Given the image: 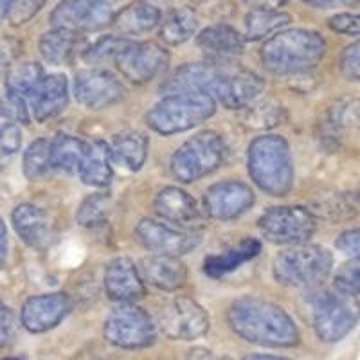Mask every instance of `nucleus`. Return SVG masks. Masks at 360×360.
<instances>
[{"instance_id":"nucleus-1","label":"nucleus","mask_w":360,"mask_h":360,"mask_svg":"<svg viewBox=\"0 0 360 360\" xmlns=\"http://www.w3.org/2000/svg\"><path fill=\"white\" fill-rule=\"evenodd\" d=\"M229 326L243 340L265 348H292L299 344L294 319L278 304L258 297L236 299L227 311Z\"/></svg>"},{"instance_id":"nucleus-2","label":"nucleus","mask_w":360,"mask_h":360,"mask_svg":"<svg viewBox=\"0 0 360 360\" xmlns=\"http://www.w3.org/2000/svg\"><path fill=\"white\" fill-rule=\"evenodd\" d=\"M324 54L326 41L310 29L279 31L266 40L259 51L263 67L278 76L308 72L319 65Z\"/></svg>"},{"instance_id":"nucleus-3","label":"nucleus","mask_w":360,"mask_h":360,"mask_svg":"<svg viewBox=\"0 0 360 360\" xmlns=\"http://www.w3.org/2000/svg\"><path fill=\"white\" fill-rule=\"evenodd\" d=\"M249 175L262 191L285 197L294 186L290 146L281 135H262L249 146Z\"/></svg>"},{"instance_id":"nucleus-4","label":"nucleus","mask_w":360,"mask_h":360,"mask_svg":"<svg viewBox=\"0 0 360 360\" xmlns=\"http://www.w3.org/2000/svg\"><path fill=\"white\" fill-rule=\"evenodd\" d=\"M333 254L326 247L299 243L281 250L272 262L276 281L292 288H314L330 276Z\"/></svg>"},{"instance_id":"nucleus-5","label":"nucleus","mask_w":360,"mask_h":360,"mask_svg":"<svg viewBox=\"0 0 360 360\" xmlns=\"http://www.w3.org/2000/svg\"><path fill=\"white\" fill-rule=\"evenodd\" d=\"M217 112L213 96L191 92V94L164 96L146 114L148 127L160 135H175L205 123Z\"/></svg>"},{"instance_id":"nucleus-6","label":"nucleus","mask_w":360,"mask_h":360,"mask_svg":"<svg viewBox=\"0 0 360 360\" xmlns=\"http://www.w3.org/2000/svg\"><path fill=\"white\" fill-rule=\"evenodd\" d=\"M225 144L217 131H200L173 153L169 168L173 176L184 184L197 182L220 168Z\"/></svg>"},{"instance_id":"nucleus-7","label":"nucleus","mask_w":360,"mask_h":360,"mask_svg":"<svg viewBox=\"0 0 360 360\" xmlns=\"http://www.w3.org/2000/svg\"><path fill=\"white\" fill-rule=\"evenodd\" d=\"M258 227L266 242L278 245L307 243L317 229V220L310 209L301 205H279L259 217Z\"/></svg>"},{"instance_id":"nucleus-8","label":"nucleus","mask_w":360,"mask_h":360,"mask_svg":"<svg viewBox=\"0 0 360 360\" xmlns=\"http://www.w3.org/2000/svg\"><path fill=\"white\" fill-rule=\"evenodd\" d=\"M105 339L115 348L143 349L157 339L152 317L135 304H121L108 315L105 323Z\"/></svg>"},{"instance_id":"nucleus-9","label":"nucleus","mask_w":360,"mask_h":360,"mask_svg":"<svg viewBox=\"0 0 360 360\" xmlns=\"http://www.w3.org/2000/svg\"><path fill=\"white\" fill-rule=\"evenodd\" d=\"M159 328L172 340H195L211 328L207 311L189 297H175L159 314Z\"/></svg>"},{"instance_id":"nucleus-10","label":"nucleus","mask_w":360,"mask_h":360,"mask_svg":"<svg viewBox=\"0 0 360 360\" xmlns=\"http://www.w3.org/2000/svg\"><path fill=\"white\" fill-rule=\"evenodd\" d=\"M114 9L98 0H62L51 13L53 29L67 33H90L107 27L114 20Z\"/></svg>"},{"instance_id":"nucleus-11","label":"nucleus","mask_w":360,"mask_h":360,"mask_svg":"<svg viewBox=\"0 0 360 360\" xmlns=\"http://www.w3.org/2000/svg\"><path fill=\"white\" fill-rule=\"evenodd\" d=\"M169 53L157 41L128 44L115 58V67L123 78L135 85H144L168 69Z\"/></svg>"},{"instance_id":"nucleus-12","label":"nucleus","mask_w":360,"mask_h":360,"mask_svg":"<svg viewBox=\"0 0 360 360\" xmlns=\"http://www.w3.org/2000/svg\"><path fill=\"white\" fill-rule=\"evenodd\" d=\"M311 317L315 332L324 342H339L356 324L355 311L332 292H321L311 299Z\"/></svg>"},{"instance_id":"nucleus-13","label":"nucleus","mask_w":360,"mask_h":360,"mask_svg":"<svg viewBox=\"0 0 360 360\" xmlns=\"http://www.w3.org/2000/svg\"><path fill=\"white\" fill-rule=\"evenodd\" d=\"M265 89L262 76L243 67L234 65L233 62L221 65L220 78L214 85L213 96L229 110L250 107Z\"/></svg>"},{"instance_id":"nucleus-14","label":"nucleus","mask_w":360,"mask_h":360,"mask_svg":"<svg viewBox=\"0 0 360 360\" xmlns=\"http://www.w3.org/2000/svg\"><path fill=\"white\" fill-rule=\"evenodd\" d=\"M127 89L114 74L105 69L79 70L74 78V98L89 110H103L119 103Z\"/></svg>"},{"instance_id":"nucleus-15","label":"nucleus","mask_w":360,"mask_h":360,"mask_svg":"<svg viewBox=\"0 0 360 360\" xmlns=\"http://www.w3.org/2000/svg\"><path fill=\"white\" fill-rule=\"evenodd\" d=\"M135 238L144 249L155 254H168V256H182L200 245L198 234L176 231L152 218H144L137 224Z\"/></svg>"},{"instance_id":"nucleus-16","label":"nucleus","mask_w":360,"mask_h":360,"mask_svg":"<svg viewBox=\"0 0 360 360\" xmlns=\"http://www.w3.org/2000/svg\"><path fill=\"white\" fill-rule=\"evenodd\" d=\"M256 202L252 188L240 180H224L205 191V213L214 220H234L249 211Z\"/></svg>"},{"instance_id":"nucleus-17","label":"nucleus","mask_w":360,"mask_h":360,"mask_svg":"<svg viewBox=\"0 0 360 360\" xmlns=\"http://www.w3.org/2000/svg\"><path fill=\"white\" fill-rule=\"evenodd\" d=\"M72 310V301L65 292H53L29 297L22 307V326L31 333H45L56 328Z\"/></svg>"},{"instance_id":"nucleus-18","label":"nucleus","mask_w":360,"mask_h":360,"mask_svg":"<svg viewBox=\"0 0 360 360\" xmlns=\"http://www.w3.org/2000/svg\"><path fill=\"white\" fill-rule=\"evenodd\" d=\"M103 283H105V292H107L108 299L117 301V303L131 304L134 301L146 295L139 269L127 256H119L108 263L105 269V276H103Z\"/></svg>"},{"instance_id":"nucleus-19","label":"nucleus","mask_w":360,"mask_h":360,"mask_svg":"<svg viewBox=\"0 0 360 360\" xmlns=\"http://www.w3.org/2000/svg\"><path fill=\"white\" fill-rule=\"evenodd\" d=\"M69 105V82L63 74H49L34 86L27 98V108L37 123L56 117Z\"/></svg>"},{"instance_id":"nucleus-20","label":"nucleus","mask_w":360,"mask_h":360,"mask_svg":"<svg viewBox=\"0 0 360 360\" xmlns=\"http://www.w3.org/2000/svg\"><path fill=\"white\" fill-rule=\"evenodd\" d=\"M221 65L224 63H188L182 65L164 79L162 90L164 94H191V92H202V94H213L214 85L220 78Z\"/></svg>"},{"instance_id":"nucleus-21","label":"nucleus","mask_w":360,"mask_h":360,"mask_svg":"<svg viewBox=\"0 0 360 360\" xmlns=\"http://www.w3.org/2000/svg\"><path fill=\"white\" fill-rule=\"evenodd\" d=\"M141 279L162 292H175L188 281V266L179 256L153 254L139 263Z\"/></svg>"},{"instance_id":"nucleus-22","label":"nucleus","mask_w":360,"mask_h":360,"mask_svg":"<svg viewBox=\"0 0 360 360\" xmlns=\"http://www.w3.org/2000/svg\"><path fill=\"white\" fill-rule=\"evenodd\" d=\"M198 49L207 56V62L229 63L245 49V40L229 24L205 27L197 37Z\"/></svg>"},{"instance_id":"nucleus-23","label":"nucleus","mask_w":360,"mask_h":360,"mask_svg":"<svg viewBox=\"0 0 360 360\" xmlns=\"http://www.w3.org/2000/svg\"><path fill=\"white\" fill-rule=\"evenodd\" d=\"M11 224L25 245L31 249L44 250L45 247H49L53 236L51 218L41 207L34 204L17 205L13 209Z\"/></svg>"},{"instance_id":"nucleus-24","label":"nucleus","mask_w":360,"mask_h":360,"mask_svg":"<svg viewBox=\"0 0 360 360\" xmlns=\"http://www.w3.org/2000/svg\"><path fill=\"white\" fill-rule=\"evenodd\" d=\"M153 209L164 220L179 225H195L200 220V211L195 198L184 189L168 186L157 193L153 200Z\"/></svg>"},{"instance_id":"nucleus-25","label":"nucleus","mask_w":360,"mask_h":360,"mask_svg":"<svg viewBox=\"0 0 360 360\" xmlns=\"http://www.w3.org/2000/svg\"><path fill=\"white\" fill-rule=\"evenodd\" d=\"M150 141L137 130L119 131L108 144L110 160L128 172H139L146 162Z\"/></svg>"},{"instance_id":"nucleus-26","label":"nucleus","mask_w":360,"mask_h":360,"mask_svg":"<svg viewBox=\"0 0 360 360\" xmlns=\"http://www.w3.org/2000/svg\"><path fill=\"white\" fill-rule=\"evenodd\" d=\"M162 20V13L155 4L148 0H135L127 8L121 9L117 15H114V27L121 34L128 37H139V34L150 33Z\"/></svg>"},{"instance_id":"nucleus-27","label":"nucleus","mask_w":360,"mask_h":360,"mask_svg":"<svg viewBox=\"0 0 360 360\" xmlns=\"http://www.w3.org/2000/svg\"><path fill=\"white\" fill-rule=\"evenodd\" d=\"M259 250H262L259 240H256V238H245L238 245L231 247V249L224 250L220 254H214V256H209L204 263L205 274L214 279L221 278V276L236 270L238 266H242L243 263L256 258Z\"/></svg>"},{"instance_id":"nucleus-28","label":"nucleus","mask_w":360,"mask_h":360,"mask_svg":"<svg viewBox=\"0 0 360 360\" xmlns=\"http://www.w3.org/2000/svg\"><path fill=\"white\" fill-rule=\"evenodd\" d=\"M78 175L83 184L92 188H105L112 180V160L108 144L105 141H96L89 144Z\"/></svg>"},{"instance_id":"nucleus-29","label":"nucleus","mask_w":360,"mask_h":360,"mask_svg":"<svg viewBox=\"0 0 360 360\" xmlns=\"http://www.w3.org/2000/svg\"><path fill=\"white\" fill-rule=\"evenodd\" d=\"M89 150V143L76 135L58 134L49 144L51 166L53 169H60L65 173H78L85 153Z\"/></svg>"},{"instance_id":"nucleus-30","label":"nucleus","mask_w":360,"mask_h":360,"mask_svg":"<svg viewBox=\"0 0 360 360\" xmlns=\"http://www.w3.org/2000/svg\"><path fill=\"white\" fill-rule=\"evenodd\" d=\"M79 45V34L53 29L40 38L38 49L41 58L51 65H65L74 58Z\"/></svg>"},{"instance_id":"nucleus-31","label":"nucleus","mask_w":360,"mask_h":360,"mask_svg":"<svg viewBox=\"0 0 360 360\" xmlns=\"http://www.w3.org/2000/svg\"><path fill=\"white\" fill-rule=\"evenodd\" d=\"M160 38L168 45H182L197 33V15L191 8H176L160 20Z\"/></svg>"},{"instance_id":"nucleus-32","label":"nucleus","mask_w":360,"mask_h":360,"mask_svg":"<svg viewBox=\"0 0 360 360\" xmlns=\"http://www.w3.org/2000/svg\"><path fill=\"white\" fill-rule=\"evenodd\" d=\"M292 22L288 13L281 9H252L247 13L243 25H245V38L247 40H263L270 34L279 33L285 25Z\"/></svg>"},{"instance_id":"nucleus-33","label":"nucleus","mask_w":360,"mask_h":360,"mask_svg":"<svg viewBox=\"0 0 360 360\" xmlns=\"http://www.w3.org/2000/svg\"><path fill=\"white\" fill-rule=\"evenodd\" d=\"M44 76L45 72L40 63H18V65L8 69V74H6V92L20 96V98H24L27 101V98L34 90V86L41 82Z\"/></svg>"},{"instance_id":"nucleus-34","label":"nucleus","mask_w":360,"mask_h":360,"mask_svg":"<svg viewBox=\"0 0 360 360\" xmlns=\"http://www.w3.org/2000/svg\"><path fill=\"white\" fill-rule=\"evenodd\" d=\"M49 139H37L29 144L27 150L24 152L22 159V169H24L25 179L31 182L45 179L53 172L51 166V153H49Z\"/></svg>"},{"instance_id":"nucleus-35","label":"nucleus","mask_w":360,"mask_h":360,"mask_svg":"<svg viewBox=\"0 0 360 360\" xmlns=\"http://www.w3.org/2000/svg\"><path fill=\"white\" fill-rule=\"evenodd\" d=\"M112 207V198L107 193H94L89 195L85 200L79 204L78 213H76V221L85 229H96L101 227L107 221L108 213Z\"/></svg>"},{"instance_id":"nucleus-36","label":"nucleus","mask_w":360,"mask_h":360,"mask_svg":"<svg viewBox=\"0 0 360 360\" xmlns=\"http://www.w3.org/2000/svg\"><path fill=\"white\" fill-rule=\"evenodd\" d=\"M243 121L247 123V127L256 128V130H269V128H276L287 121V110L279 103L262 101L254 107L252 105L247 107Z\"/></svg>"},{"instance_id":"nucleus-37","label":"nucleus","mask_w":360,"mask_h":360,"mask_svg":"<svg viewBox=\"0 0 360 360\" xmlns=\"http://www.w3.org/2000/svg\"><path fill=\"white\" fill-rule=\"evenodd\" d=\"M130 44L128 40L121 37H114V34H108V37L99 38L96 44H92L89 49L83 53V60L90 65H101V63H107L110 60H115L119 56V53Z\"/></svg>"},{"instance_id":"nucleus-38","label":"nucleus","mask_w":360,"mask_h":360,"mask_svg":"<svg viewBox=\"0 0 360 360\" xmlns=\"http://www.w3.org/2000/svg\"><path fill=\"white\" fill-rule=\"evenodd\" d=\"M359 258L349 259L337 270L335 278H333V288L337 290V295L342 297H356L360 288V269Z\"/></svg>"},{"instance_id":"nucleus-39","label":"nucleus","mask_w":360,"mask_h":360,"mask_svg":"<svg viewBox=\"0 0 360 360\" xmlns=\"http://www.w3.org/2000/svg\"><path fill=\"white\" fill-rule=\"evenodd\" d=\"M22 130L18 124L11 123L0 131V168L20 152Z\"/></svg>"},{"instance_id":"nucleus-40","label":"nucleus","mask_w":360,"mask_h":360,"mask_svg":"<svg viewBox=\"0 0 360 360\" xmlns=\"http://www.w3.org/2000/svg\"><path fill=\"white\" fill-rule=\"evenodd\" d=\"M47 0H13L11 11H9L8 18L13 25L27 24L31 18H34L41 8L45 6Z\"/></svg>"},{"instance_id":"nucleus-41","label":"nucleus","mask_w":360,"mask_h":360,"mask_svg":"<svg viewBox=\"0 0 360 360\" xmlns=\"http://www.w3.org/2000/svg\"><path fill=\"white\" fill-rule=\"evenodd\" d=\"M340 70H342L344 78L349 79V82H359V74H360V44L355 41V44L348 45L346 49L342 51L339 60Z\"/></svg>"},{"instance_id":"nucleus-42","label":"nucleus","mask_w":360,"mask_h":360,"mask_svg":"<svg viewBox=\"0 0 360 360\" xmlns=\"http://www.w3.org/2000/svg\"><path fill=\"white\" fill-rule=\"evenodd\" d=\"M328 25H330V27L339 34L359 37V31H360L359 15H352V13H339V15L330 18Z\"/></svg>"},{"instance_id":"nucleus-43","label":"nucleus","mask_w":360,"mask_h":360,"mask_svg":"<svg viewBox=\"0 0 360 360\" xmlns=\"http://www.w3.org/2000/svg\"><path fill=\"white\" fill-rule=\"evenodd\" d=\"M335 247L340 250V252L349 256L352 259L359 258V250H360L359 229H349V231H344L342 234H339Z\"/></svg>"},{"instance_id":"nucleus-44","label":"nucleus","mask_w":360,"mask_h":360,"mask_svg":"<svg viewBox=\"0 0 360 360\" xmlns=\"http://www.w3.org/2000/svg\"><path fill=\"white\" fill-rule=\"evenodd\" d=\"M13 333H15V321H13L11 310L0 303V348L11 342Z\"/></svg>"},{"instance_id":"nucleus-45","label":"nucleus","mask_w":360,"mask_h":360,"mask_svg":"<svg viewBox=\"0 0 360 360\" xmlns=\"http://www.w3.org/2000/svg\"><path fill=\"white\" fill-rule=\"evenodd\" d=\"M303 2L319 9H333L340 8V6H353L356 0H303Z\"/></svg>"},{"instance_id":"nucleus-46","label":"nucleus","mask_w":360,"mask_h":360,"mask_svg":"<svg viewBox=\"0 0 360 360\" xmlns=\"http://www.w3.org/2000/svg\"><path fill=\"white\" fill-rule=\"evenodd\" d=\"M186 360H233L229 356H218L214 355L211 349L207 348H193L191 352L188 353Z\"/></svg>"},{"instance_id":"nucleus-47","label":"nucleus","mask_w":360,"mask_h":360,"mask_svg":"<svg viewBox=\"0 0 360 360\" xmlns=\"http://www.w3.org/2000/svg\"><path fill=\"white\" fill-rule=\"evenodd\" d=\"M8 249H9L8 227H6L2 217H0V269L4 266L6 259H8Z\"/></svg>"},{"instance_id":"nucleus-48","label":"nucleus","mask_w":360,"mask_h":360,"mask_svg":"<svg viewBox=\"0 0 360 360\" xmlns=\"http://www.w3.org/2000/svg\"><path fill=\"white\" fill-rule=\"evenodd\" d=\"M249 4H254V9H278L287 4V0H245Z\"/></svg>"},{"instance_id":"nucleus-49","label":"nucleus","mask_w":360,"mask_h":360,"mask_svg":"<svg viewBox=\"0 0 360 360\" xmlns=\"http://www.w3.org/2000/svg\"><path fill=\"white\" fill-rule=\"evenodd\" d=\"M8 69H9L8 54L0 51V82H2V79H6V74H8Z\"/></svg>"},{"instance_id":"nucleus-50","label":"nucleus","mask_w":360,"mask_h":360,"mask_svg":"<svg viewBox=\"0 0 360 360\" xmlns=\"http://www.w3.org/2000/svg\"><path fill=\"white\" fill-rule=\"evenodd\" d=\"M13 0H0V22H4L8 18L9 11H11Z\"/></svg>"},{"instance_id":"nucleus-51","label":"nucleus","mask_w":360,"mask_h":360,"mask_svg":"<svg viewBox=\"0 0 360 360\" xmlns=\"http://www.w3.org/2000/svg\"><path fill=\"white\" fill-rule=\"evenodd\" d=\"M245 360H288L283 359V356H274V355H250Z\"/></svg>"},{"instance_id":"nucleus-52","label":"nucleus","mask_w":360,"mask_h":360,"mask_svg":"<svg viewBox=\"0 0 360 360\" xmlns=\"http://www.w3.org/2000/svg\"><path fill=\"white\" fill-rule=\"evenodd\" d=\"M98 2H103V4L112 6V4H115V2H117V0H98Z\"/></svg>"},{"instance_id":"nucleus-53","label":"nucleus","mask_w":360,"mask_h":360,"mask_svg":"<svg viewBox=\"0 0 360 360\" xmlns=\"http://www.w3.org/2000/svg\"><path fill=\"white\" fill-rule=\"evenodd\" d=\"M0 112H6V107H4V99L0 98ZM8 114V112H6Z\"/></svg>"},{"instance_id":"nucleus-54","label":"nucleus","mask_w":360,"mask_h":360,"mask_svg":"<svg viewBox=\"0 0 360 360\" xmlns=\"http://www.w3.org/2000/svg\"><path fill=\"white\" fill-rule=\"evenodd\" d=\"M4 360H22V359H4Z\"/></svg>"}]
</instances>
